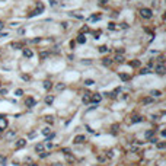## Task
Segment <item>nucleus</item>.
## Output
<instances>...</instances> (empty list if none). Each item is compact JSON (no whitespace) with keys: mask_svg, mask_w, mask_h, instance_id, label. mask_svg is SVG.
I'll return each mask as SVG.
<instances>
[{"mask_svg":"<svg viewBox=\"0 0 166 166\" xmlns=\"http://www.w3.org/2000/svg\"><path fill=\"white\" fill-rule=\"evenodd\" d=\"M80 32H82V34H83V32H85V34H86V32H89V26H83V28L80 29Z\"/></svg>","mask_w":166,"mask_h":166,"instance_id":"30","label":"nucleus"},{"mask_svg":"<svg viewBox=\"0 0 166 166\" xmlns=\"http://www.w3.org/2000/svg\"><path fill=\"white\" fill-rule=\"evenodd\" d=\"M120 79H121L122 82H128V80H131V76L127 74V73H120Z\"/></svg>","mask_w":166,"mask_h":166,"instance_id":"12","label":"nucleus"},{"mask_svg":"<svg viewBox=\"0 0 166 166\" xmlns=\"http://www.w3.org/2000/svg\"><path fill=\"white\" fill-rule=\"evenodd\" d=\"M155 133H156V130H149V131H146V134H144V137L150 140V139H152V137L155 136Z\"/></svg>","mask_w":166,"mask_h":166,"instance_id":"14","label":"nucleus"},{"mask_svg":"<svg viewBox=\"0 0 166 166\" xmlns=\"http://www.w3.org/2000/svg\"><path fill=\"white\" fill-rule=\"evenodd\" d=\"M42 12H44V4H39V7H36V9H35L29 16H36V15H41Z\"/></svg>","mask_w":166,"mask_h":166,"instance_id":"8","label":"nucleus"},{"mask_svg":"<svg viewBox=\"0 0 166 166\" xmlns=\"http://www.w3.org/2000/svg\"><path fill=\"white\" fill-rule=\"evenodd\" d=\"M82 101H83V104H89V102H90V93H89V92H86V93L83 95Z\"/></svg>","mask_w":166,"mask_h":166,"instance_id":"13","label":"nucleus"},{"mask_svg":"<svg viewBox=\"0 0 166 166\" xmlns=\"http://www.w3.org/2000/svg\"><path fill=\"white\" fill-rule=\"evenodd\" d=\"M85 141H86V137H85V136H76L74 140H73L74 144H82V143H85Z\"/></svg>","mask_w":166,"mask_h":166,"instance_id":"7","label":"nucleus"},{"mask_svg":"<svg viewBox=\"0 0 166 166\" xmlns=\"http://www.w3.org/2000/svg\"><path fill=\"white\" fill-rule=\"evenodd\" d=\"M128 64H130L131 67H140V64H141V63H140L139 60H133V61H130Z\"/></svg>","mask_w":166,"mask_h":166,"instance_id":"19","label":"nucleus"},{"mask_svg":"<svg viewBox=\"0 0 166 166\" xmlns=\"http://www.w3.org/2000/svg\"><path fill=\"white\" fill-rule=\"evenodd\" d=\"M101 101H102V95L101 93H93L90 96V102H93V104H99Z\"/></svg>","mask_w":166,"mask_h":166,"instance_id":"3","label":"nucleus"},{"mask_svg":"<svg viewBox=\"0 0 166 166\" xmlns=\"http://www.w3.org/2000/svg\"><path fill=\"white\" fill-rule=\"evenodd\" d=\"M26 146V140L25 139H19L16 143H15V149H22V147H25Z\"/></svg>","mask_w":166,"mask_h":166,"instance_id":"5","label":"nucleus"},{"mask_svg":"<svg viewBox=\"0 0 166 166\" xmlns=\"http://www.w3.org/2000/svg\"><path fill=\"white\" fill-rule=\"evenodd\" d=\"M163 60H165V57H163V55H160V57H159V63H163Z\"/></svg>","mask_w":166,"mask_h":166,"instance_id":"38","label":"nucleus"},{"mask_svg":"<svg viewBox=\"0 0 166 166\" xmlns=\"http://www.w3.org/2000/svg\"><path fill=\"white\" fill-rule=\"evenodd\" d=\"M52 102H54V96H47V98H45V104H47V105H51Z\"/></svg>","mask_w":166,"mask_h":166,"instance_id":"24","label":"nucleus"},{"mask_svg":"<svg viewBox=\"0 0 166 166\" xmlns=\"http://www.w3.org/2000/svg\"><path fill=\"white\" fill-rule=\"evenodd\" d=\"M102 64L104 66H111L112 64V58H104L102 60Z\"/></svg>","mask_w":166,"mask_h":166,"instance_id":"22","label":"nucleus"},{"mask_svg":"<svg viewBox=\"0 0 166 166\" xmlns=\"http://www.w3.org/2000/svg\"><path fill=\"white\" fill-rule=\"evenodd\" d=\"M7 124H9V122H7V120H6L4 117H0V133H1L3 130H6V128H7Z\"/></svg>","mask_w":166,"mask_h":166,"instance_id":"6","label":"nucleus"},{"mask_svg":"<svg viewBox=\"0 0 166 166\" xmlns=\"http://www.w3.org/2000/svg\"><path fill=\"white\" fill-rule=\"evenodd\" d=\"M4 137H6V140H9V141H10V140H13V139L16 137V131H15V130H10V131H7V133H6V136H4Z\"/></svg>","mask_w":166,"mask_h":166,"instance_id":"9","label":"nucleus"},{"mask_svg":"<svg viewBox=\"0 0 166 166\" xmlns=\"http://www.w3.org/2000/svg\"><path fill=\"white\" fill-rule=\"evenodd\" d=\"M140 16L144 17V19H152L153 12H152V9H149V7H143V9L140 10Z\"/></svg>","mask_w":166,"mask_h":166,"instance_id":"1","label":"nucleus"},{"mask_svg":"<svg viewBox=\"0 0 166 166\" xmlns=\"http://www.w3.org/2000/svg\"><path fill=\"white\" fill-rule=\"evenodd\" d=\"M4 28V23H3V20H0V29H3Z\"/></svg>","mask_w":166,"mask_h":166,"instance_id":"42","label":"nucleus"},{"mask_svg":"<svg viewBox=\"0 0 166 166\" xmlns=\"http://www.w3.org/2000/svg\"><path fill=\"white\" fill-rule=\"evenodd\" d=\"M99 52H102V54H105V52H109V48H108L106 45H101V47H99Z\"/></svg>","mask_w":166,"mask_h":166,"instance_id":"18","label":"nucleus"},{"mask_svg":"<svg viewBox=\"0 0 166 166\" xmlns=\"http://www.w3.org/2000/svg\"><path fill=\"white\" fill-rule=\"evenodd\" d=\"M155 70H156V73H157V74H165V71H166V69H165V66H163V63H159V64L155 67Z\"/></svg>","mask_w":166,"mask_h":166,"instance_id":"4","label":"nucleus"},{"mask_svg":"<svg viewBox=\"0 0 166 166\" xmlns=\"http://www.w3.org/2000/svg\"><path fill=\"white\" fill-rule=\"evenodd\" d=\"M150 71H149V69H143L141 71H140V74H149Z\"/></svg>","mask_w":166,"mask_h":166,"instance_id":"31","label":"nucleus"},{"mask_svg":"<svg viewBox=\"0 0 166 166\" xmlns=\"http://www.w3.org/2000/svg\"><path fill=\"white\" fill-rule=\"evenodd\" d=\"M23 55H25L26 58H32V57H34V51H32L31 48H23Z\"/></svg>","mask_w":166,"mask_h":166,"instance_id":"10","label":"nucleus"},{"mask_svg":"<svg viewBox=\"0 0 166 166\" xmlns=\"http://www.w3.org/2000/svg\"><path fill=\"white\" fill-rule=\"evenodd\" d=\"M0 93H1V95H4V93H7V90H6V89H1V90H0Z\"/></svg>","mask_w":166,"mask_h":166,"instance_id":"40","label":"nucleus"},{"mask_svg":"<svg viewBox=\"0 0 166 166\" xmlns=\"http://www.w3.org/2000/svg\"><path fill=\"white\" fill-rule=\"evenodd\" d=\"M93 83H95V82H93L92 79H87V80H85V85H86V86H90V85H93Z\"/></svg>","mask_w":166,"mask_h":166,"instance_id":"27","label":"nucleus"},{"mask_svg":"<svg viewBox=\"0 0 166 166\" xmlns=\"http://www.w3.org/2000/svg\"><path fill=\"white\" fill-rule=\"evenodd\" d=\"M143 121V117L140 115H133L131 117V124H137V122H141Z\"/></svg>","mask_w":166,"mask_h":166,"instance_id":"11","label":"nucleus"},{"mask_svg":"<svg viewBox=\"0 0 166 166\" xmlns=\"http://www.w3.org/2000/svg\"><path fill=\"white\" fill-rule=\"evenodd\" d=\"M35 152H38V153H41V152H44V144H41V143H38V144L35 146Z\"/></svg>","mask_w":166,"mask_h":166,"instance_id":"21","label":"nucleus"},{"mask_svg":"<svg viewBox=\"0 0 166 166\" xmlns=\"http://www.w3.org/2000/svg\"><path fill=\"white\" fill-rule=\"evenodd\" d=\"M153 101H155L153 98H144V99H143V104H152Z\"/></svg>","mask_w":166,"mask_h":166,"instance_id":"26","label":"nucleus"},{"mask_svg":"<svg viewBox=\"0 0 166 166\" xmlns=\"http://www.w3.org/2000/svg\"><path fill=\"white\" fill-rule=\"evenodd\" d=\"M45 121H47V122H50V124H52V121H54V120H52V117H45Z\"/></svg>","mask_w":166,"mask_h":166,"instance_id":"33","label":"nucleus"},{"mask_svg":"<svg viewBox=\"0 0 166 166\" xmlns=\"http://www.w3.org/2000/svg\"><path fill=\"white\" fill-rule=\"evenodd\" d=\"M0 86H1V83H0Z\"/></svg>","mask_w":166,"mask_h":166,"instance_id":"46","label":"nucleus"},{"mask_svg":"<svg viewBox=\"0 0 166 166\" xmlns=\"http://www.w3.org/2000/svg\"><path fill=\"white\" fill-rule=\"evenodd\" d=\"M12 48H15V50L23 48V44H22V42H13V44H12Z\"/></svg>","mask_w":166,"mask_h":166,"instance_id":"17","label":"nucleus"},{"mask_svg":"<svg viewBox=\"0 0 166 166\" xmlns=\"http://www.w3.org/2000/svg\"><path fill=\"white\" fill-rule=\"evenodd\" d=\"M52 166H63V165H61V163H54Z\"/></svg>","mask_w":166,"mask_h":166,"instance_id":"44","label":"nucleus"},{"mask_svg":"<svg viewBox=\"0 0 166 166\" xmlns=\"http://www.w3.org/2000/svg\"><path fill=\"white\" fill-rule=\"evenodd\" d=\"M165 147H166L165 141H160V143H157V149H165Z\"/></svg>","mask_w":166,"mask_h":166,"instance_id":"29","label":"nucleus"},{"mask_svg":"<svg viewBox=\"0 0 166 166\" xmlns=\"http://www.w3.org/2000/svg\"><path fill=\"white\" fill-rule=\"evenodd\" d=\"M101 4H106V0H101Z\"/></svg>","mask_w":166,"mask_h":166,"instance_id":"43","label":"nucleus"},{"mask_svg":"<svg viewBox=\"0 0 166 166\" xmlns=\"http://www.w3.org/2000/svg\"><path fill=\"white\" fill-rule=\"evenodd\" d=\"M51 87H52V83H51L50 80H45V82H44V89H47V90H50Z\"/></svg>","mask_w":166,"mask_h":166,"instance_id":"20","label":"nucleus"},{"mask_svg":"<svg viewBox=\"0 0 166 166\" xmlns=\"http://www.w3.org/2000/svg\"><path fill=\"white\" fill-rule=\"evenodd\" d=\"M50 133H51V128H50V127H45V128L42 130V134H44V136H48Z\"/></svg>","mask_w":166,"mask_h":166,"instance_id":"25","label":"nucleus"},{"mask_svg":"<svg viewBox=\"0 0 166 166\" xmlns=\"http://www.w3.org/2000/svg\"><path fill=\"white\" fill-rule=\"evenodd\" d=\"M6 162H7L6 156H0V163H1V165H6Z\"/></svg>","mask_w":166,"mask_h":166,"instance_id":"28","label":"nucleus"},{"mask_svg":"<svg viewBox=\"0 0 166 166\" xmlns=\"http://www.w3.org/2000/svg\"><path fill=\"white\" fill-rule=\"evenodd\" d=\"M150 95H152V98H155V96L157 98V96H160V95H162V92H160V90H152V92H150Z\"/></svg>","mask_w":166,"mask_h":166,"instance_id":"23","label":"nucleus"},{"mask_svg":"<svg viewBox=\"0 0 166 166\" xmlns=\"http://www.w3.org/2000/svg\"><path fill=\"white\" fill-rule=\"evenodd\" d=\"M114 60H115V61H118V63H124V60H125V58H124V55H122V54H117Z\"/></svg>","mask_w":166,"mask_h":166,"instance_id":"16","label":"nucleus"},{"mask_svg":"<svg viewBox=\"0 0 166 166\" xmlns=\"http://www.w3.org/2000/svg\"><path fill=\"white\" fill-rule=\"evenodd\" d=\"M74 45H76V42H74V41H71V42H70V47H71V48H74Z\"/></svg>","mask_w":166,"mask_h":166,"instance_id":"39","label":"nucleus"},{"mask_svg":"<svg viewBox=\"0 0 166 166\" xmlns=\"http://www.w3.org/2000/svg\"><path fill=\"white\" fill-rule=\"evenodd\" d=\"M47 55H48V54H47V52H41V58H45V57H47Z\"/></svg>","mask_w":166,"mask_h":166,"instance_id":"37","label":"nucleus"},{"mask_svg":"<svg viewBox=\"0 0 166 166\" xmlns=\"http://www.w3.org/2000/svg\"><path fill=\"white\" fill-rule=\"evenodd\" d=\"M64 87H66V86H64V85H61V83H60V85H57V89H58V90H63Z\"/></svg>","mask_w":166,"mask_h":166,"instance_id":"34","label":"nucleus"},{"mask_svg":"<svg viewBox=\"0 0 166 166\" xmlns=\"http://www.w3.org/2000/svg\"><path fill=\"white\" fill-rule=\"evenodd\" d=\"M15 93H16V96H20V95H23V90H22V89H17Z\"/></svg>","mask_w":166,"mask_h":166,"instance_id":"32","label":"nucleus"},{"mask_svg":"<svg viewBox=\"0 0 166 166\" xmlns=\"http://www.w3.org/2000/svg\"><path fill=\"white\" fill-rule=\"evenodd\" d=\"M22 79H23V80H29V76H26V74H22Z\"/></svg>","mask_w":166,"mask_h":166,"instance_id":"36","label":"nucleus"},{"mask_svg":"<svg viewBox=\"0 0 166 166\" xmlns=\"http://www.w3.org/2000/svg\"><path fill=\"white\" fill-rule=\"evenodd\" d=\"M48 155H50V153H45V152H41V155H39V156H41V157L44 159V157H47Z\"/></svg>","mask_w":166,"mask_h":166,"instance_id":"35","label":"nucleus"},{"mask_svg":"<svg viewBox=\"0 0 166 166\" xmlns=\"http://www.w3.org/2000/svg\"><path fill=\"white\" fill-rule=\"evenodd\" d=\"M31 166H36V165H35V163H31Z\"/></svg>","mask_w":166,"mask_h":166,"instance_id":"45","label":"nucleus"},{"mask_svg":"<svg viewBox=\"0 0 166 166\" xmlns=\"http://www.w3.org/2000/svg\"><path fill=\"white\" fill-rule=\"evenodd\" d=\"M35 104H36V101H35L32 96H28V98L25 99V105H26L28 108H34V106H35Z\"/></svg>","mask_w":166,"mask_h":166,"instance_id":"2","label":"nucleus"},{"mask_svg":"<svg viewBox=\"0 0 166 166\" xmlns=\"http://www.w3.org/2000/svg\"><path fill=\"white\" fill-rule=\"evenodd\" d=\"M47 147H48V149H51V147H52V143H50V141H48V143H47Z\"/></svg>","mask_w":166,"mask_h":166,"instance_id":"41","label":"nucleus"},{"mask_svg":"<svg viewBox=\"0 0 166 166\" xmlns=\"http://www.w3.org/2000/svg\"><path fill=\"white\" fill-rule=\"evenodd\" d=\"M77 42H79V44H85V42H86V36H85L83 34H80V35L77 36Z\"/></svg>","mask_w":166,"mask_h":166,"instance_id":"15","label":"nucleus"}]
</instances>
